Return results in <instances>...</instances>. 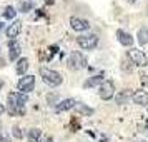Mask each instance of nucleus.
<instances>
[{
	"label": "nucleus",
	"instance_id": "nucleus-10",
	"mask_svg": "<svg viewBox=\"0 0 148 142\" xmlns=\"http://www.w3.org/2000/svg\"><path fill=\"white\" fill-rule=\"evenodd\" d=\"M77 104H78V102L75 100V99H63V100H60L55 105V112H67V110H72V109L77 107Z\"/></svg>",
	"mask_w": 148,
	"mask_h": 142
},
{
	"label": "nucleus",
	"instance_id": "nucleus-18",
	"mask_svg": "<svg viewBox=\"0 0 148 142\" xmlns=\"http://www.w3.org/2000/svg\"><path fill=\"white\" fill-rule=\"evenodd\" d=\"M136 37H138L136 40H138L140 45H147V44H148V27H141L140 30H138Z\"/></svg>",
	"mask_w": 148,
	"mask_h": 142
},
{
	"label": "nucleus",
	"instance_id": "nucleus-27",
	"mask_svg": "<svg viewBox=\"0 0 148 142\" xmlns=\"http://www.w3.org/2000/svg\"><path fill=\"white\" fill-rule=\"evenodd\" d=\"M55 0H45V3H47V5H50V3H53Z\"/></svg>",
	"mask_w": 148,
	"mask_h": 142
},
{
	"label": "nucleus",
	"instance_id": "nucleus-5",
	"mask_svg": "<svg viewBox=\"0 0 148 142\" xmlns=\"http://www.w3.org/2000/svg\"><path fill=\"white\" fill-rule=\"evenodd\" d=\"M77 42H78V45H80L83 50H92V48H95L98 45V35L97 34L80 35V37L77 39Z\"/></svg>",
	"mask_w": 148,
	"mask_h": 142
},
{
	"label": "nucleus",
	"instance_id": "nucleus-20",
	"mask_svg": "<svg viewBox=\"0 0 148 142\" xmlns=\"http://www.w3.org/2000/svg\"><path fill=\"white\" fill-rule=\"evenodd\" d=\"M77 110H78V114H82V115H92L93 114V109L92 107H87V105H85V104H80V102H78V104H77Z\"/></svg>",
	"mask_w": 148,
	"mask_h": 142
},
{
	"label": "nucleus",
	"instance_id": "nucleus-29",
	"mask_svg": "<svg viewBox=\"0 0 148 142\" xmlns=\"http://www.w3.org/2000/svg\"><path fill=\"white\" fill-rule=\"evenodd\" d=\"M2 28H3V24H0V30H2Z\"/></svg>",
	"mask_w": 148,
	"mask_h": 142
},
{
	"label": "nucleus",
	"instance_id": "nucleus-24",
	"mask_svg": "<svg viewBox=\"0 0 148 142\" xmlns=\"http://www.w3.org/2000/svg\"><path fill=\"white\" fill-rule=\"evenodd\" d=\"M12 134H14V137H17V139H22V137H23V134H22L20 127H17V125L12 129Z\"/></svg>",
	"mask_w": 148,
	"mask_h": 142
},
{
	"label": "nucleus",
	"instance_id": "nucleus-6",
	"mask_svg": "<svg viewBox=\"0 0 148 142\" xmlns=\"http://www.w3.org/2000/svg\"><path fill=\"white\" fill-rule=\"evenodd\" d=\"M17 87H18V92H22V94H30L35 89V77L34 75H23L18 80Z\"/></svg>",
	"mask_w": 148,
	"mask_h": 142
},
{
	"label": "nucleus",
	"instance_id": "nucleus-13",
	"mask_svg": "<svg viewBox=\"0 0 148 142\" xmlns=\"http://www.w3.org/2000/svg\"><path fill=\"white\" fill-rule=\"evenodd\" d=\"M132 97H133V92L130 90V89H123V90H120L118 94L115 95V100H116V104H128V102L132 100Z\"/></svg>",
	"mask_w": 148,
	"mask_h": 142
},
{
	"label": "nucleus",
	"instance_id": "nucleus-9",
	"mask_svg": "<svg viewBox=\"0 0 148 142\" xmlns=\"http://www.w3.org/2000/svg\"><path fill=\"white\" fill-rule=\"evenodd\" d=\"M20 32H22V20H14L5 30V34L10 40H15V37H18Z\"/></svg>",
	"mask_w": 148,
	"mask_h": 142
},
{
	"label": "nucleus",
	"instance_id": "nucleus-23",
	"mask_svg": "<svg viewBox=\"0 0 148 142\" xmlns=\"http://www.w3.org/2000/svg\"><path fill=\"white\" fill-rule=\"evenodd\" d=\"M121 69H123L125 72H132V67H130V59H128V55H127V59H123V60H121Z\"/></svg>",
	"mask_w": 148,
	"mask_h": 142
},
{
	"label": "nucleus",
	"instance_id": "nucleus-3",
	"mask_svg": "<svg viewBox=\"0 0 148 142\" xmlns=\"http://www.w3.org/2000/svg\"><path fill=\"white\" fill-rule=\"evenodd\" d=\"M68 67L72 69V70H82V69H87L88 67V62H87V57L78 52V50H75L70 54L68 57Z\"/></svg>",
	"mask_w": 148,
	"mask_h": 142
},
{
	"label": "nucleus",
	"instance_id": "nucleus-7",
	"mask_svg": "<svg viewBox=\"0 0 148 142\" xmlns=\"http://www.w3.org/2000/svg\"><path fill=\"white\" fill-rule=\"evenodd\" d=\"M100 97L103 100H110V99H113L115 95V84L112 80H105L103 84L100 85Z\"/></svg>",
	"mask_w": 148,
	"mask_h": 142
},
{
	"label": "nucleus",
	"instance_id": "nucleus-31",
	"mask_svg": "<svg viewBox=\"0 0 148 142\" xmlns=\"http://www.w3.org/2000/svg\"><path fill=\"white\" fill-rule=\"evenodd\" d=\"M0 129H2V122H0Z\"/></svg>",
	"mask_w": 148,
	"mask_h": 142
},
{
	"label": "nucleus",
	"instance_id": "nucleus-12",
	"mask_svg": "<svg viewBox=\"0 0 148 142\" xmlns=\"http://www.w3.org/2000/svg\"><path fill=\"white\" fill-rule=\"evenodd\" d=\"M116 39H118V42H120L123 47H130V45L133 44V37L128 34V32L121 30V28H118V30H116Z\"/></svg>",
	"mask_w": 148,
	"mask_h": 142
},
{
	"label": "nucleus",
	"instance_id": "nucleus-16",
	"mask_svg": "<svg viewBox=\"0 0 148 142\" xmlns=\"http://www.w3.org/2000/svg\"><path fill=\"white\" fill-rule=\"evenodd\" d=\"M27 139H28V142H40L42 141V130L37 127L30 129L28 134H27Z\"/></svg>",
	"mask_w": 148,
	"mask_h": 142
},
{
	"label": "nucleus",
	"instance_id": "nucleus-19",
	"mask_svg": "<svg viewBox=\"0 0 148 142\" xmlns=\"http://www.w3.org/2000/svg\"><path fill=\"white\" fill-rule=\"evenodd\" d=\"M18 8H20V12H23V14L30 12L34 8V0H20L18 2Z\"/></svg>",
	"mask_w": 148,
	"mask_h": 142
},
{
	"label": "nucleus",
	"instance_id": "nucleus-14",
	"mask_svg": "<svg viewBox=\"0 0 148 142\" xmlns=\"http://www.w3.org/2000/svg\"><path fill=\"white\" fill-rule=\"evenodd\" d=\"M132 100L138 105H148V92L147 90H135Z\"/></svg>",
	"mask_w": 148,
	"mask_h": 142
},
{
	"label": "nucleus",
	"instance_id": "nucleus-1",
	"mask_svg": "<svg viewBox=\"0 0 148 142\" xmlns=\"http://www.w3.org/2000/svg\"><path fill=\"white\" fill-rule=\"evenodd\" d=\"M28 97L27 94L22 92H10L7 95V104H8V114L10 115H23L25 114V104Z\"/></svg>",
	"mask_w": 148,
	"mask_h": 142
},
{
	"label": "nucleus",
	"instance_id": "nucleus-4",
	"mask_svg": "<svg viewBox=\"0 0 148 142\" xmlns=\"http://www.w3.org/2000/svg\"><path fill=\"white\" fill-rule=\"evenodd\" d=\"M128 59L132 60V64L138 65V67H147L148 65V57L140 48H133V47L130 48L128 50Z\"/></svg>",
	"mask_w": 148,
	"mask_h": 142
},
{
	"label": "nucleus",
	"instance_id": "nucleus-21",
	"mask_svg": "<svg viewBox=\"0 0 148 142\" xmlns=\"http://www.w3.org/2000/svg\"><path fill=\"white\" fill-rule=\"evenodd\" d=\"M15 15H17V10H15L12 5H8V7L5 8V12H3V17H5L7 20H14Z\"/></svg>",
	"mask_w": 148,
	"mask_h": 142
},
{
	"label": "nucleus",
	"instance_id": "nucleus-8",
	"mask_svg": "<svg viewBox=\"0 0 148 142\" xmlns=\"http://www.w3.org/2000/svg\"><path fill=\"white\" fill-rule=\"evenodd\" d=\"M70 25H72V28L73 30H77V32H85V30H88L90 28V22L87 20V19H82V17H70Z\"/></svg>",
	"mask_w": 148,
	"mask_h": 142
},
{
	"label": "nucleus",
	"instance_id": "nucleus-30",
	"mask_svg": "<svg viewBox=\"0 0 148 142\" xmlns=\"http://www.w3.org/2000/svg\"><path fill=\"white\" fill-rule=\"evenodd\" d=\"M128 2H136V0H128Z\"/></svg>",
	"mask_w": 148,
	"mask_h": 142
},
{
	"label": "nucleus",
	"instance_id": "nucleus-15",
	"mask_svg": "<svg viewBox=\"0 0 148 142\" xmlns=\"http://www.w3.org/2000/svg\"><path fill=\"white\" fill-rule=\"evenodd\" d=\"M105 82V77L101 74L98 75H92V77H88L87 80L83 82V87L85 89H90V87H97V85H101Z\"/></svg>",
	"mask_w": 148,
	"mask_h": 142
},
{
	"label": "nucleus",
	"instance_id": "nucleus-26",
	"mask_svg": "<svg viewBox=\"0 0 148 142\" xmlns=\"http://www.w3.org/2000/svg\"><path fill=\"white\" fill-rule=\"evenodd\" d=\"M3 112H5V105L0 102V114H3Z\"/></svg>",
	"mask_w": 148,
	"mask_h": 142
},
{
	"label": "nucleus",
	"instance_id": "nucleus-32",
	"mask_svg": "<svg viewBox=\"0 0 148 142\" xmlns=\"http://www.w3.org/2000/svg\"><path fill=\"white\" fill-rule=\"evenodd\" d=\"M141 142H147V141H141Z\"/></svg>",
	"mask_w": 148,
	"mask_h": 142
},
{
	"label": "nucleus",
	"instance_id": "nucleus-22",
	"mask_svg": "<svg viewBox=\"0 0 148 142\" xmlns=\"http://www.w3.org/2000/svg\"><path fill=\"white\" fill-rule=\"evenodd\" d=\"M47 102L50 104V105H53V107H55L60 100H58V95H57V94H48L47 95Z\"/></svg>",
	"mask_w": 148,
	"mask_h": 142
},
{
	"label": "nucleus",
	"instance_id": "nucleus-25",
	"mask_svg": "<svg viewBox=\"0 0 148 142\" xmlns=\"http://www.w3.org/2000/svg\"><path fill=\"white\" fill-rule=\"evenodd\" d=\"M0 142H10V137L5 130H0Z\"/></svg>",
	"mask_w": 148,
	"mask_h": 142
},
{
	"label": "nucleus",
	"instance_id": "nucleus-2",
	"mask_svg": "<svg viewBox=\"0 0 148 142\" xmlns=\"http://www.w3.org/2000/svg\"><path fill=\"white\" fill-rule=\"evenodd\" d=\"M40 77L48 87H58L62 82H63L60 72H57V70H53V69H47V67L40 69Z\"/></svg>",
	"mask_w": 148,
	"mask_h": 142
},
{
	"label": "nucleus",
	"instance_id": "nucleus-11",
	"mask_svg": "<svg viewBox=\"0 0 148 142\" xmlns=\"http://www.w3.org/2000/svg\"><path fill=\"white\" fill-rule=\"evenodd\" d=\"M20 52H22V47L20 44L17 40H10L8 42V59L10 60H17L20 57Z\"/></svg>",
	"mask_w": 148,
	"mask_h": 142
},
{
	"label": "nucleus",
	"instance_id": "nucleus-17",
	"mask_svg": "<svg viewBox=\"0 0 148 142\" xmlns=\"http://www.w3.org/2000/svg\"><path fill=\"white\" fill-rule=\"evenodd\" d=\"M28 60L23 57V59H18V62H17V67H15V70H17V74L18 75H25V72L28 70Z\"/></svg>",
	"mask_w": 148,
	"mask_h": 142
},
{
	"label": "nucleus",
	"instance_id": "nucleus-28",
	"mask_svg": "<svg viewBox=\"0 0 148 142\" xmlns=\"http://www.w3.org/2000/svg\"><path fill=\"white\" fill-rule=\"evenodd\" d=\"M45 142H53V139H52V137H48V139H45Z\"/></svg>",
	"mask_w": 148,
	"mask_h": 142
}]
</instances>
